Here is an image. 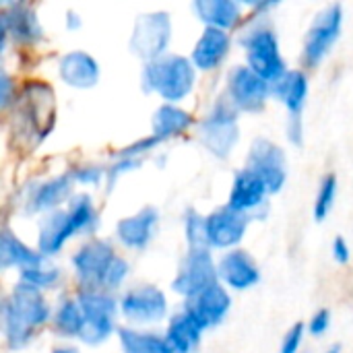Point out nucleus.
Returning <instances> with one entry per match:
<instances>
[{"instance_id":"obj_1","label":"nucleus","mask_w":353,"mask_h":353,"mask_svg":"<svg viewBox=\"0 0 353 353\" xmlns=\"http://www.w3.org/2000/svg\"><path fill=\"white\" fill-rule=\"evenodd\" d=\"M50 321V308L39 292L17 285L14 294L2 302L4 335L10 350L25 347L35 331Z\"/></svg>"},{"instance_id":"obj_2","label":"nucleus","mask_w":353,"mask_h":353,"mask_svg":"<svg viewBox=\"0 0 353 353\" xmlns=\"http://www.w3.org/2000/svg\"><path fill=\"white\" fill-rule=\"evenodd\" d=\"M194 87V64L178 54H165L147 62L143 70V89L159 93L165 101L184 99Z\"/></svg>"},{"instance_id":"obj_3","label":"nucleus","mask_w":353,"mask_h":353,"mask_svg":"<svg viewBox=\"0 0 353 353\" xmlns=\"http://www.w3.org/2000/svg\"><path fill=\"white\" fill-rule=\"evenodd\" d=\"M242 46L246 48L248 56V66L263 77L267 83H277L288 70H285V60L281 58L279 52V41L277 35L271 27L259 25L250 29L242 37Z\"/></svg>"},{"instance_id":"obj_4","label":"nucleus","mask_w":353,"mask_h":353,"mask_svg":"<svg viewBox=\"0 0 353 353\" xmlns=\"http://www.w3.org/2000/svg\"><path fill=\"white\" fill-rule=\"evenodd\" d=\"M83 312V331L81 337L87 345L103 343L114 331L116 300L99 290H83L77 298Z\"/></svg>"},{"instance_id":"obj_5","label":"nucleus","mask_w":353,"mask_h":353,"mask_svg":"<svg viewBox=\"0 0 353 353\" xmlns=\"http://www.w3.org/2000/svg\"><path fill=\"white\" fill-rule=\"evenodd\" d=\"M199 137H201V143L215 157L225 159L232 153V149L240 137L236 110H232L225 101H219L213 108V112L201 122Z\"/></svg>"},{"instance_id":"obj_6","label":"nucleus","mask_w":353,"mask_h":353,"mask_svg":"<svg viewBox=\"0 0 353 353\" xmlns=\"http://www.w3.org/2000/svg\"><path fill=\"white\" fill-rule=\"evenodd\" d=\"M172 35V25H170V14L163 10L141 14L134 23L132 37H130V50L145 58V60H157L165 56V48L170 43Z\"/></svg>"},{"instance_id":"obj_7","label":"nucleus","mask_w":353,"mask_h":353,"mask_svg":"<svg viewBox=\"0 0 353 353\" xmlns=\"http://www.w3.org/2000/svg\"><path fill=\"white\" fill-rule=\"evenodd\" d=\"M341 23H343L341 4H329L314 17L304 41V62L308 66H316L331 52L335 41L339 39Z\"/></svg>"},{"instance_id":"obj_8","label":"nucleus","mask_w":353,"mask_h":353,"mask_svg":"<svg viewBox=\"0 0 353 353\" xmlns=\"http://www.w3.org/2000/svg\"><path fill=\"white\" fill-rule=\"evenodd\" d=\"M21 116L37 141L46 139L54 126V91L50 85L33 81L21 91Z\"/></svg>"},{"instance_id":"obj_9","label":"nucleus","mask_w":353,"mask_h":353,"mask_svg":"<svg viewBox=\"0 0 353 353\" xmlns=\"http://www.w3.org/2000/svg\"><path fill=\"white\" fill-rule=\"evenodd\" d=\"M248 170H252L269 188V194L279 192L285 184V153L269 139H256L248 153Z\"/></svg>"},{"instance_id":"obj_10","label":"nucleus","mask_w":353,"mask_h":353,"mask_svg":"<svg viewBox=\"0 0 353 353\" xmlns=\"http://www.w3.org/2000/svg\"><path fill=\"white\" fill-rule=\"evenodd\" d=\"M217 275H219V271L215 269L209 248L188 250L172 288H174V292L182 294L184 298H190V296L211 288L213 283H217Z\"/></svg>"},{"instance_id":"obj_11","label":"nucleus","mask_w":353,"mask_h":353,"mask_svg":"<svg viewBox=\"0 0 353 353\" xmlns=\"http://www.w3.org/2000/svg\"><path fill=\"white\" fill-rule=\"evenodd\" d=\"M116 252L114 248L103 242V240H95L89 242L85 246H81L74 256H72V267L81 279V283L89 285L87 290H99L103 288V281L108 277L110 267L116 261Z\"/></svg>"},{"instance_id":"obj_12","label":"nucleus","mask_w":353,"mask_h":353,"mask_svg":"<svg viewBox=\"0 0 353 353\" xmlns=\"http://www.w3.org/2000/svg\"><path fill=\"white\" fill-rule=\"evenodd\" d=\"M271 93L290 110V139L294 145H302V110L308 95V79L302 70H288L277 83L271 85Z\"/></svg>"},{"instance_id":"obj_13","label":"nucleus","mask_w":353,"mask_h":353,"mask_svg":"<svg viewBox=\"0 0 353 353\" xmlns=\"http://www.w3.org/2000/svg\"><path fill=\"white\" fill-rule=\"evenodd\" d=\"M228 89L236 108L246 112H261L265 108L267 95L271 93V83L259 77L250 66H236L230 72Z\"/></svg>"},{"instance_id":"obj_14","label":"nucleus","mask_w":353,"mask_h":353,"mask_svg":"<svg viewBox=\"0 0 353 353\" xmlns=\"http://www.w3.org/2000/svg\"><path fill=\"white\" fill-rule=\"evenodd\" d=\"M230 306H232V298L228 296V292L219 283H213L211 288L186 298L184 314H188L205 331L209 327L219 325L225 319Z\"/></svg>"},{"instance_id":"obj_15","label":"nucleus","mask_w":353,"mask_h":353,"mask_svg":"<svg viewBox=\"0 0 353 353\" xmlns=\"http://www.w3.org/2000/svg\"><path fill=\"white\" fill-rule=\"evenodd\" d=\"M122 312L134 323H157L168 314V300L155 285H137L122 298Z\"/></svg>"},{"instance_id":"obj_16","label":"nucleus","mask_w":353,"mask_h":353,"mask_svg":"<svg viewBox=\"0 0 353 353\" xmlns=\"http://www.w3.org/2000/svg\"><path fill=\"white\" fill-rule=\"evenodd\" d=\"M246 228H248V215L225 205V207L213 211L211 215H207L209 246L232 248V246L240 244Z\"/></svg>"},{"instance_id":"obj_17","label":"nucleus","mask_w":353,"mask_h":353,"mask_svg":"<svg viewBox=\"0 0 353 353\" xmlns=\"http://www.w3.org/2000/svg\"><path fill=\"white\" fill-rule=\"evenodd\" d=\"M12 37L19 43H35L43 39V31L35 12L27 4H8L2 10V37Z\"/></svg>"},{"instance_id":"obj_18","label":"nucleus","mask_w":353,"mask_h":353,"mask_svg":"<svg viewBox=\"0 0 353 353\" xmlns=\"http://www.w3.org/2000/svg\"><path fill=\"white\" fill-rule=\"evenodd\" d=\"M157 219H159L157 209L155 207H145L137 215L120 219L118 225H116V234H118V238H120V242L124 246L134 248V250H143L151 242V238L155 234Z\"/></svg>"},{"instance_id":"obj_19","label":"nucleus","mask_w":353,"mask_h":353,"mask_svg":"<svg viewBox=\"0 0 353 353\" xmlns=\"http://www.w3.org/2000/svg\"><path fill=\"white\" fill-rule=\"evenodd\" d=\"M58 72L66 85L77 87V89L95 87L99 81V64L95 62V58L91 54L81 52V50L64 54L60 58Z\"/></svg>"},{"instance_id":"obj_20","label":"nucleus","mask_w":353,"mask_h":353,"mask_svg":"<svg viewBox=\"0 0 353 353\" xmlns=\"http://www.w3.org/2000/svg\"><path fill=\"white\" fill-rule=\"evenodd\" d=\"M219 277L234 290H248L261 281V271L248 252L232 250L219 261Z\"/></svg>"},{"instance_id":"obj_21","label":"nucleus","mask_w":353,"mask_h":353,"mask_svg":"<svg viewBox=\"0 0 353 353\" xmlns=\"http://www.w3.org/2000/svg\"><path fill=\"white\" fill-rule=\"evenodd\" d=\"M269 194L267 184L248 168L240 170L234 178V186L230 192V207L240 211V213H248L256 207H261L265 203V196Z\"/></svg>"},{"instance_id":"obj_22","label":"nucleus","mask_w":353,"mask_h":353,"mask_svg":"<svg viewBox=\"0 0 353 353\" xmlns=\"http://www.w3.org/2000/svg\"><path fill=\"white\" fill-rule=\"evenodd\" d=\"M230 52V35L223 29L207 27L192 50V64L199 70H211L221 64Z\"/></svg>"},{"instance_id":"obj_23","label":"nucleus","mask_w":353,"mask_h":353,"mask_svg":"<svg viewBox=\"0 0 353 353\" xmlns=\"http://www.w3.org/2000/svg\"><path fill=\"white\" fill-rule=\"evenodd\" d=\"M74 234H77V230H74L70 213L68 211H54L39 225L37 248L41 254H56Z\"/></svg>"},{"instance_id":"obj_24","label":"nucleus","mask_w":353,"mask_h":353,"mask_svg":"<svg viewBox=\"0 0 353 353\" xmlns=\"http://www.w3.org/2000/svg\"><path fill=\"white\" fill-rule=\"evenodd\" d=\"M0 265L4 269L19 267L21 271L39 269L43 265V254L25 246L17 236H12L10 230H4L0 240Z\"/></svg>"},{"instance_id":"obj_25","label":"nucleus","mask_w":353,"mask_h":353,"mask_svg":"<svg viewBox=\"0 0 353 353\" xmlns=\"http://www.w3.org/2000/svg\"><path fill=\"white\" fill-rule=\"evenodd\" d=\"M74 184V176L72 172L56 176L52 180H46L41 184H37L29 196V207L33 211H50L54 207H58L62 201H66V196L70 194Z\"/></svg>"},{"instance_id":"obj_26","label":"nucleus","mask_w":353,"mask_h":353,"mask_svg":"<svg viewBox=\"0 0 353 353\" xmlns=\"http://www.w3.org/2000/svg\"><path fill=\"white\" fill-rule=\"evenodd\" d=\"M201 335L203 329L188 314L180 312L170 321L163 339L170 347V353H192L201 343Z\"/></svg>"},{"instance_id":"obj_27","label":"nucleus","mask_w":353,"mask_h":353,"mask_svg":"<svg viewBox=\"0 0 353 353\" xmlns=\"http://www.w3.org/2000/svg\"><path fill=\"white\" fill-rule=\"evenodd\" d=\"M240 4L234 0H199L194 2V10L201 21L207 23V27L217 29H230L240 19Z\"/></svg>"},{"instance_id":"obj_28","label":"nucleus","mask_w":353,"mask_h":353,"mask_svg":"<svg viewBox=\"0 0 353 353\" xmlns=\"http://www.w3.org/2000/svg\"><path fill=\"white\" fill-rule=\"evenodd\" d=\"M192 126V116L176 105L163 103L153 116V137L168 141L172 137L184 134Z\"/></svg>"},{"instance_id":"obj_29","label":"nucleus","mask_w":353,"mask_h":353,"mask_svg":"<svg viewBox=\"0 0 353 353\" xmlns=\"http://www.w3.org/2000/svg\"><path fill=\"white\" fill-rule=\"evenodd\" d=\"M118 337H120L124 353H170L165 339L153 333L118 329Z\"/></svg>"},{"instance_id":"obj_30","label":"nucleus","mask_w":353,"mask_h":353,"mask_svg":"<svg viewBox=\"0 0 353 353\" xmlns=\"http://www.w3.org/2000/svg\"><path fill=\"white\" fill-rule=\"evenodd\" d=\"M54 327L64 337H81L83 331V312L77 300H62L56 314Z\"/></svg>"},{"instance_id":"obj_31","label":"nucleus","mask_w":353,"mask_h":353,"mask_svg":"<svg viewBox=\"0 0 353 353\" xmlns=\"http://www.w3.org/2000/svg\"><path fill=\"white\" fill-rule=\"evenodd\" d=\"M68 213L72 217V223H74L77 234H91V232H95V228L99 223V215H97V211H95L89 194L74 196L70 201Z\"/></svg>"},{"instance_id":"obj_32","label":"nucleus","mask_w":353,"mask_h":353,"mask_svg":"<svg viewBox=\"0 0 353 353\" xmlns=\"http://www.w3.org/2000/svg\"><path fill=\"white\" fill-rule=\"evenodd\" d=\"M184 228H186V240L190 244V250H205V248H209L207 217H203L194 209H188L186 217H184Z\"/></svg>"},{"instance_id":"obj_33","label":"nucleus","mask_w":353,"mask_h":353,"mask_svg":"<svg viewBox=\"0 0 353 353\" xmlns=\"http://www.w3.org/2000/svg\"><path fill=\"white\" fill-rule=\"evenodd\" d=\"M335 194H337V178H335V174H327L323 178L319 194L314 199V219L316 221H325L327 219V215L333 209Z\"/></svg>"},{"instance_id":"obj_34","label":"nucleus","mask_w":353,"mask_h":353,"mask_svg":"<svg viewBox=\"0 0 353 353\" xmlns=\"http://www.w3.org/2000/svg\"><path fill=\"white\" fill-rule=\"evenodd\" d=\"M58 279H60V271L58 269H43V267H39V269L21 271L19 285L35 290V292H41V290H48V288H54Z\"/></svg>"},{"instance_id":"obj_35","label":"nucleus","mask_w":353,"mask_h":353,"mask_svg":"<svg viewBox=\"0 0 353 353\" xmlns=\"http://www.w3.org/2000/svg\"><path fill=\"white\" fill-rule=\"evenodd\" d=\"M126 275H128V263L118 256L114 261V265L110 267V271H108V277L103 281V290H116V288H120Z\"/></svg>"},{"instance_id":"obj_36","label":"nucleus","mask_w":353,"mask_h":353,"mask_svg":"<svg viewBox=\"0 0 353 353\" xmlns=\"http://www.w3.org/2000/svg\"><path fill=\"white\" fill-rule=\"evenodd\" d=\"M157 143H161L157 137H145V139H141V141H137L134 145H130V147H126V149H122L120 153H118V157L122 159V157H126V159H137V155L139 153H145V151H149V149H153Z\"/></svg>"},{"instance_id":"obj_37","label":"nucleus","mask_w":353,"mask_h":353,"mask_svg":"<svg viewBox=\"0 0 353 353\" xmlns=\"http://www.w3.org/2000/svg\"><path fill=\"white\" fill-rule=\"evenodd\" d=\"M302 337H304V325L298 323L294 325L288 335L283 337V343H281V352L279 353H298V347L302 343Z\"/></svg>"},{"instance_id":"obj_38","label":"nucleus","mask_w":353,"mask_h":353,"mask_svg":"<svg viewBox=\"0 0 353 353\" xmlns=\"http://www.w3.org/2000/svg\"><path fill=\"white\" fill-rule=\"evenodd\" d=\"M72 176H74V182H81V184H97L99 178L103 176V170L97 168V165H83V168L72 170Z\"/></svg>"},{"instance_id":"obj_39","label":"nucleus","mask_w":353,"mask_h":353,"mask_svg":"<svg viewBox=\"0 0 353 353\" xmlns=\"http://www.w3.org/2000/svg\"><path fill=\"white\" fill-rule=\"evenodd\" d=\"M329 325H331V312H329V310H319V312L310 319L308 329H310V333H312L314 337H321V335L327 333Z\"/></svg>"},{"instance_id":"obj_40","label":"nucleus","mask_w":353,"mask_h":353,"mask_svg":"<svg viewBox=\"0 0 353 353\" xmlns=\"http://www.w3.org/2000/svg\"><path fill=\"white\" fill-rule=\"evenodd\" d=\"M333 259H335L339 265H347L350 259H352L350 246H347L345 238H341V236H337V238L333 240Z\"/></svg>"},{"instance_id":"obj_41","label":"nucleus","mask_w":353,"mask_h":353,"mask_svg":"<svg viewBox=\"0 0 353 353\" xmlns=\"http://www.w3.org/2000/svg\"><path fill=\"white\" fill-rule=\"evenodd\" d=\"M139 165V159H126V157H122L118 163H114V168L110 170V182L114 184V180L122 174V172H128V170H132V168H137Z\"/></svg>"},{"instance_id":"obj_42","label":"nucleus","mask_w":353,"mask_h":353,"mask_svg":"<svg viewBox=\"0 0 353 353\" xmlns=\"http://www.w3.org/2000/svg\"><path fill=\"white\" fill-rule=\"evenodd\" d=\"M10 89H12V81L8 77V72L2 70V77H0V101H2V105H6L10 101Z\"/></svg>"},{"instance_id":"obj_43","label":"nucleus","mask_w":353,"mask_h":353,"mask_svg":"<svg viewBox=\"0 0 353 353\" xmlns=\"http://www.w3.org/2000/svg\"><path fill=\"white\" fill-rule=\"evenodd\" d=\"M79 25H81V17H79L74 10H68V12H66V27H68V29H77Z\"/></svg>"},{"instance_id":"obj_44","label":"nucleus","mask_w":353,"mask_h":353,"mask_svg":"<svg viewBox=\"0 0 353 353\" xmlns=\"http://www.w3.org/2000/svg\"><path fill=\"white\" fill-rule=\"evenodd\" d=\"M52 353H79V350H74V347H56Z\"/></svg>"},{"instance_id":"obj_45","label":"nucleus","mask_w":353,"mask_h":353,"mask_svg":"<svg viewBox=\"0 0 353 353\" xmlns=\"http://www.w3.org/2000/svg\"><path fill=\"white\" fill-rule=\"evenodd\" d=\"M325 353H341V345H339V343H335V345H331V347H329Z\"/></svg>"}]
</instances>
